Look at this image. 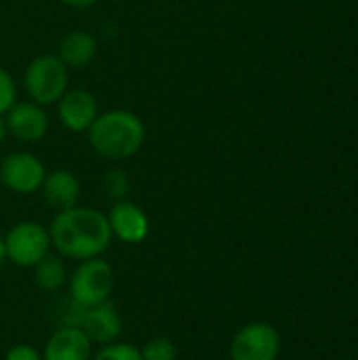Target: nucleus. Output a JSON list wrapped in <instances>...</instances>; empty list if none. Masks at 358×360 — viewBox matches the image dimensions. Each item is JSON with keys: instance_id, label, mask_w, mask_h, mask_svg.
Instances as JSON below:
<instances>
[{"instance_id": "1", "label": "nucleus", "mask_w": 358, "mask_h": 360, "mask_svg": "<svg viewBox=\"0 0 358 360\" xmlns=\"http://www.w3.org/2000/svg\"><path fill=\"white\" fill-rule=\"evenodd\" d=\"M49 234L53 249L63 259L72 262L101 257L114 240L108 215L99 209L80 205L57 211L49 224Z\"/></svg>"}, {"instance_id": "2", "label": "nucleus", "mask_w": 358, "mask_h": 360, "mask_svg": "<svg viewBox=\"0 0 358 360\" xmlns=\"http://www.w3.org/2000/svg\"><path fill=\"white\" fill-rule=\"evenodd\" d=\"M93 152L106 160L122 162L133 158L146 141V124L131 110L99 112L87 131Z\"/></svg>"}, {"instance_id": "3", "label": "nucleus", "mask_w": 358, "mask_h": 360, "mask_svg": "<svg viewBox=\"0 0 358 360\" xmlns=\"http://www.w3.org/2000/svg\"><path fill=\"white\" fill-rule=\"evenodd\" d=\"M70 82V68L57 55H38L34 57L23 74V86L30 101L46 108L61 99L68 91Z\"/></svg>"}, {"instance_id": "4", "label": "nucleus", "mask_w": 358, "mask_h": 360, "mask_svg": "<svg viewBox=\"0 0 358 360\" xmlns=\"http://www.w3.org/2000/svg\"><path fill=\"white\" fill-rule=\"evenodd\" d=\"M70 300L82 308H91L110 300L116 276L114 268L103 257H93L78 262V266L70 272Z\"/></svg>"}, {"instance_id": "5", "label": "nucleus", "mask_w": 358, "mask_h": 360, "mask_svg": "<svg viewBox=\"0 0 358 360\" xmlns=\"http://www.w3.org/2000/svg\"><path fill=\"white\" fill-rule=\"evenodd\" d=\"M53 249L49 228L38 221H19L4 234L6 264L17 268H34Z\"/></svg>"}, {"instance_id": "6", "label": "nucleus", "mask_w": 358, "mask_h": 360, "mask_svg": "<svg viewBox=\"0 0 358 360\" xmlns=\"http://www.w3.org/2000/svg\"><path fill=\"white\" fill-rule=\"evenodd\" d=\"M279 354L281 335L270 323H249L230 342V360H276Z\"/></svg>"}, {"instance_id": "7", "label": "nucleus", "mask_w": 358, "mask_h": 360, "mask_svg": "<svg viewBox=\"0 0 358 360\" xmlns=\"http://www.w3.org/2000/svg\"><path fill=\"white\" fill-rule=\"evenodd\" d=\"M46 177L44 162L32 152H13L0 162V184L15 194L30 196L40 192Z\"/></svg>"}, {"instance_id": "8", "label": "nucleus", "mask_w": 358, "mask_h": 360, "mask_svg": "<svg viewBox=\"0 0 358 360\" xmlns=\"http://www.w3.org/2000/svg\"><path fill=\"white\" fill-rule=\"evenodd\" d=\"M57 116L70 133H87L99 116L97 97L87 89H68L57 101Z\"/></svg>"}, {"instance_id": "9", "label": "nucleus", "mask_w": 358, "mask_h": 360, "mask_svg": "<svg viewBox=\"0 0 358 360\" xmlns=\"http://www.w3.org/2000/svg\"><path fill=\"white\" fill-rule=\"evenodd\" d=\"M8 135L21 143H38L49 133V116L42 105L34 101H15L4 114Z\"/></svg>"}, {"instance_id": "10", "label": "nucleus", "mask_w": 358, "mask_h": 360, "mask_svg": "<svg viewBox=\"0 0 358 360\" xmlns=\"http://www.w3.org/2000/svg\"><path fill=\"white\" fill-rule=\"evenodd\" d=\"M112 236L124 245H139L150 234V219L146 211L131 200H116L108 213Z\"/></svg>"}, {"instance_id": "11", "label": "nucleus", "mask_w": 358, "mask_h": 360, "mask_svg": "<svg viewBox=\"0 0 358 360\" xmlns=\"http://www.w3.org/2000/svg\"><path fill=\"white\" fill-rule=\"evenodd\" d=\"M80 329L87 333L91 344L106 346L112 342H118L122 335V319L118 308L108 300L103 304L84 308Z\"/></svg>"}, {"instance_id": "12", "label": "nucleus", "mask_w": 358, "mask_h": 360, "mask_svg": "<svg viewBox=\"0 0 358 360\" xmlns=\"http://www.w3.org/2000/svg\"><path fill=\"white\" fill-rule=\"evenodd\" d=\"M93 344L80 327H57L46 340L42 360H91Z\"/></svg>"}, {"instance_id": "13", "label": "nucleus", "mask_w": 358, "mask_h": 360, "mask_svg": "<svg viewBox=\"0 0 358 360\" xmlns=\"http://www.w3.org/2000/svg\"><path fill=\"white\" fill-rule=\"evenodd\" d=\"M42 198L44 202L55 209V211H65L72 209L80 202V194H82V186L80 179L68 171V169H55V171H46V177L42 181Z\"/></svg>"}, {"instance_id": "14", "label": "nucleus", "mask_w": 358, "mask_h": 360, "mask_svg": "<svg viewBox=\"0 0 358 360\" xmlns=\"http://www.w3.org/2000/svg\"><path fill=\"white\" fill-rule=\"evenodd\" d=\"M99 44L97 38L87 32V30H72L59 40L57 57L68 65V68H87L95 57H97Z\"/></svg>"}, {"instance_id": "15", "label": "nucleus", "mask_w": 358, "mask_h": 360, "mask_svg": "<svg viewBox=\"0 0 358 360\" xmlns=\"http://www.w3.org/2000/svg\"><path fill=\"white\" fill-rule=\"evenodd\" d=\"M32 270H34V283L46 293L59 291L63 285H68V278H70V270L65 266V259L59 253L57 255L49 253Z\"/></svg>"}, {"instance_id": "16", "label": "nucleus", "mask_w": 358, "mask_h": 360, "mask_svg": "<svg viewBox=\"0 0 358 360\" xmlns=\"http://www.w3.org/2000/svg\"><path fill=\"white\" fill-rule=\"evenodd\" d=\"M91 360H143L141 350L129 342H112L106 346H99V350L91 356Z\"/></svg>"}, {"instance_id": "17", "label": "nucleus", "mask_w": 358, "mask_h": 360, "mask_svg": "<svg viewBox=\"0 0 358 360\" xmlns=\"http://www.w3.org/2000/svg\"><path fill=\"white\" fill-rule=\"evenodd\" d=\"M141 359L143 360H177V346L169 338H152L143 344Z\"/></svg>"}, {"instance_id": "18", "label": "nucleus", "mask_w": 358, "mask_h": 360, "mask_svg": "<svg viewBox=\"0 0 358 360\" xmlns=\"http://www.w3.org/2000/svg\"><path fill=\"white\" fill-rule=\"evenodd\" d=\"M103 190L114 200H124L131 192V179L122 169H110L103 175Z\"/></svg>"}, {"instance_id": "19", "label": "nucleus", "mask_w": 358, "mask_h": 360, "mask_svg": "<svg viewBox=\"0 0 358 360\" xmlns=\"http://www.w3.org/2000/svg\"><path fill=\"white\" fill-rule=\"evenodd\" d=\"M17 101V82L15 78L0 68V116H4Z\"/></svg>"}, {"instance_id": "20", "label": "nucleus", "mask_w": 358, "mask_h": 360, "mask_svg": "<svg viewBox=\"0 0 358 360\" xmlns=\"http://www.w3.org/2000/svg\"><path fill=\"white\" fill-rule=\"evenodd\" d=\"M4 360H42V352L30 344H15L6 350Z\"/></svg>"}, {"instance_id": "21", "label": "nucleus", "mask_w": 358, "mask_h": 360, "mask_svg": "<svg viewBox=\"0 0 358 360\" xmlns=\"http://www.w3.org/2000/svg\"><path fill=\"white\" fill-rule=\"evenodd\" d=\"M61 4L70 6V8H78V11H84V8H91L95 6L99 0H59Z\"/></svg>"}, {"instance_id": "22", "label": "nucleus", "mask_w": 358, "mask_h": 360, "mask_svg": "<svg viewBox=\"0 0 358 360\" xmlns=\"http://www.w3.org/2000/svg\"><path fill=\"white\" fill-rule=\"evenodd\" d=\"M6 135H8V129H6V120H4V116H0V143H4Z\"/></svg>"}, {"instance_id": "23", "label": "nucleus", "mask_w": 358, "mask_h": 360, "mask_svg": "<svg viewBox=\"0 0 358 360\" xmlns=\"http://www.w3.org/2000/svg\"><path fill=\"white\" fill-rule=\"evenodd\" d=\"M6 266V253H4V236L0 234V270Z\"/></svg>"}]
</instances>
